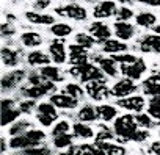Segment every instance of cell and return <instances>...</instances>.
<instances>
[{
  "label": "cell",
  "mask_w": 160,
  "mask_h": 155,
  "mask_svg": "<svg viewBox=\"0 0 160 155\" xmlns=\"http://www.w3.org/2000/svg\"><path fill=\"white\" fill-rule=\"evenodd\" d=\"M32 128H33V125H32L30 121L21 119V121H16V122L11 125V128H10V135H11V138H14V136H21V135L27 133V132L32 130Z\"/></svg>",
  "instance_id": "cell-29"
},
{
  "label": "cell",
  "mask_w": 160,
  "mask_h": 155,
  "mask_svg": "<svg viewBox=\"0 0 160 155\" xmlns=\"http://www.w3.org/2000/svg\"><path fill=\"white\" fill-rule=\"evenodd\" d=\"M58 155H69V152H61V153H58Z\"/></svg>",
  "instance_id": "cell-57"
},
{
  "label": "cell",
  "mask_w": 160,
  "mask_h": 155,
  "mask_svg": "<svg viewBox=\"0 0 160 155\" xmlns=\"http://www.w3.org/2000/svg\"><path fill=\"white\" fill-rule=\"evenodd\" d=\"M158 75H160V70H158Z\"/></svg>",
  "instance_id": "cell-59"
},
{
  "label": "cell",
  "mask_w": 160,
  "mask_h": 155,
  "mask_svg": "<svg viewBox=\"0 0 160 155\" xmlns=\"http://www.w3.org/2000/svg\"><path fill=\"white\" fill-rule=\"evenodd\" d=\"M50 60H52L50 55H47L46 52H41V50H32L27 56V61L30 66H42L44 67V64L47 66Z\"/></svg>",
  "instance_id": "cell-22"
},
{
  "label": "cell",
  "mask_w": 160,
  "mask_h": 155,
  "mask_svg": "<svg viewBox=\"0 0 160 155\" xmlns=\"http://www.w3.org/2000/svg\"><path fill=\"white\" fill-rule=\"evenodd\" d=\"M21 53L22 52H19V50H14V49H10V47H3L2 49V63L5 66L14 67L21 61V56H22Z\"/></svg>",
  "instance_id": "cell-20"
},
{
  "label": "cell",
  "mask_w": 160,
  "mask_h": 155,
  "mask_svg": "<svg viewBox=\"0 0 160 155\" xmlns=\"http://www.w3.org/2000/svg\"><path fill=\"white\" fill-rule=\"evenodd\" d=\"M49 53L53 63L63 64L66 61V50H64V41L63 39H53L49 46Z\"/></svg>",
  "instance_id": "cell-12"
},
{
  "label": "cell",
  "mask_w": 160,
  "mask_h": 155,
  "mask_svg": "<svg viewBox=\"0 0 160 155\" xmlns=\"http://www.w3.org/2000/svg\"><path fill=\"white\" fill-rule=\"evenodd\" d=\"M69 55H88L87 53V49L78 46V44H72L69 46Z\"/></svg>",
  "instance_id": "cell-48"
},
{
  "label": "cell",
  "mask_w": 160,
  "mask_h": 155,
  "mask_svg": "<svg viewBox=\"0 0 160 155\" xmlns=\"http://www.w3.org/2000/svg\"><path fill=\"white\" fill-rule=\"evenodd\" d=\"M148 138H149V132L144 130V128H140V130L135 133L133 141H135V143H143V141H146Z\"/></svg>",
  "instance_id": "cell-49"
},
{
  "label": "cell",
  "mask_w": 160,
  "mask_h": 155,
  "mask_svg": "<svg viewBox=\"0 0 160 155\" xmlns=\"http://www.w3.org/2000/svg\"><path fill=\"white\" fill-rule=\"evenodd\" d=\"M35 107H36L35 100H32V99H27V100L21 102V105H19V110H21V113L30 114V113H32V111L35 110Z\"/></svg>",
  "instance_id": "cell-46"
},
{
  "label": "cell",
  "mask_w": 160,
  "mask_h": 155,
  "mask_svg": "<svg viewBox=\"0 0 160 155\" xmlns=\"http://www.w3.org/2000/svg\"><path fill=\"white\" fill-rule=\"evenodd\" d=\"M0 31H2V38H10V36H13L16 33V28L11 24H2Z\"/></svg>",
  "instance_id": "cell-47"
},
{
  "label": "cell",
  "mask_w": 160,
  "mask_h": 155,
  "mask_svg": "<svg viewBox=\"0 0 160 155\" xmlns=\"http://www.w3.org/2000/svg\"><path fill=\"white\" fill-rule=\"evenodd\" d=\"M94 60L98 61V64H99V67L102 69V72L105 74V75H108V77H116L118 75V66H116V63L113 61V58L110 56V58H104V56H94Z\"/></svg>",
  "instance_id": "cell-19"
},
{
  "label": "cell",
  "mask_w": 160,
  "mask_h": 155,
  "mask_svg": "<svg viewBox=\"0 0 160 155\" xmlns=\"http://www.w3.org/2000/svg\"><path fill=\"white\" fill-rule=\"evenodd\" d=\"M69 74L77 77L80 82L83 83H91V82H102L105 83L107 79H105V74L102 72V69L96 64H85V66H80V67H71L69 69Z\"/></svg>",
  "instance_id": "cell-2"
},
{
  "label": "cell",
  "mask_w": 160,
  "mask_h": 155,
  "mask_svg": "<svg viewBox=\"0 0 160 155\" xmlns=\"http://www.w3.org/2000/svg\"><path fill=\"white\" fill-rule=\"evenodd\" d=\"M113 61L115 63H121V66H129V64H133L137 63V56L132 55V53H116V55H112Z\"/></svg>",
  "instance_id": "cell-36"
},
{
  "label": "cell",
  "mask_w": 160,
  "mask_h": 155,
  "mask_svg": "<svg viewBox=\"0 0 160 155\" xmlns=\"http://www.w3.org/2000/svg\"><path fill=\"white\" fill-rule=\"evenodd\" d=\"M50 31H52V35L57 36V39H61V38H66V36H69L72 33V27L64 24V22H58V24L52 25Z\"/></svg>",
  "instance_id": "cell-33"
},
{
  "label": "cell",
  "mask_w": 160,
  "mask_h": 155,
  "mask_svg": "<svg viewBox=\"0 0 160 155\" xmlns=\"http://www.w3.org/2000/svg\"><path fill=\"white\" fill-rule=\"evenodd\" d=\"M14 108V100L13 99H3L2 100V110H10Z\"/></svg>",
  "instance_id": "cell-51"
},
{
  "label": "cell",
  "mask_w": 160,
  "mask_h": 155,
  "mask_svg": "<svg viewBox=\"0 0 160 155\" xmlns=\"http://www.w3.org/2000/svg\"><path fill=\"white\" fill-rule=\"evenodd\" d=\"M53 146L58 149H64V147H72V135H61L53 138Z\"/></svg>",
  "instance_id": "cell-41"
},
{
  "label": "cell",
  "mask_w": 160,
  "mask_h": 155,
  "mask_svg": "<svg viewBox=\"0 0 160 155\" xmlns=\"http://www.w3.org/2000/svg\"><path fill=\"white\" fill-rule=\"evenodd\" d=\"M72 132H74V136L77 138H82V139H90L94 136V132L90 125L83 124V122H75L72 125Z\"/></svg>",
  "instance_id": "cell-28"
},
{
  "label": "cell",
  "mask_w": 160,
  "mask_h": 155,
  "mask_svg": "<svg viewBox=\"0 0 160 155\" xmlns=\"http://www.w3.org/2000/svg\"><path fill=\"white\" fill-rule=\"evenodd\" d=\"M49 5H50V0H36V2L33 3V8L41 11V10H46Z\"/></svg>",
  "instance_id": "cell-50"
},
{
  "label": "cell",
  "mask_w": 160,
  "mask_h": 155,
  "mask_svg": "<svg viewBox=\"0 0 160 155\" xmlns=\"http://www.w3.org/2000/svg\"><path fill=\"white\" fill-rule=\"evenodd\" d=\"M38 121L41 125L44 127H50L57 119H58V113H57V107L52 105L50 102H44L38 105V114H36Z\"/></svg>",
  "instance_id": "cell-4"
},
{
  "label": "cell",
  "mask_w": 160,
  "mask_h": 155,
  "mask_svg": "<svg viewBox=\"0 0 160 155\" xmlns=\"http://www.w3.org/2000/svg\"><path fill=\"white\" fill-rule=\"evenodd\" d=\"M52 105H55L57 108H61V110H72L77 107L78 100H75L74 97L68 96V94H53L50 96V100H49Z\"/></svg>",
  "instance_id": "cell-14"
},
{
  "label": "cell",
  "mask_w": 160,
  "mask_h": 155,
  "mask_svg": "<svg viewBox=\"0 0 160 155\" xmlns=\"http://www.w3.org/2000/svg\"><path fill=\"white\" fill-rule=\"evenodd\" d=\"M138 124L135 121V116L132 114H122L119 118H116L115 125H113V132L115 135H118V138L126 143V141H133L135 133L138 132Z\"/></svg>",
  "instance_id": "cell-1"
},
{
  "label": "cell",
  "mask_w": 160,
  "mask_h": 155,
  "mask_svg": "<svg viewBox=\"0 0 160 155\" xmlns=\"http://www.w3.org/2000/svg\"><path fill=\"white\" fill-rule=\"evenodd\" d=\"M121 3H130V0H121Z\"/></svg>",
  "instance_id": "cell-56"
},
{
  "label": "cell",
  "mask_w": 160,
  "mask_h": 155,
  "mask_svg": "<svg viewBox=\"0 0 160 155\" xmlns=\"http://www.w3.org/2000/svg\"><path fill=\"white\" fill-rule=\"evenodd\" d=\"M90 33H91V36L94 39H98V42L104 44L105 41L110 39V33L112 31H110L107 24H104V22H93L90 25Z\"/></svg>",
  "instance_id": "cell-13"
},
{
  "label": "cell",
  "mask_w": 160,
  "mask_h": 155,
  "mask_svg": "<svg viewBox=\"0 0 160 155\" xmlns=\"http://www.w3.org/2000/svg\"><path fill=\"white\" fill-rule=\"evenodd\" d=\"M69 128H71V125H69L68 121H58L53 125V128H52V135H53V138L61 136V135H68L69 133Z\"/></svg>",
  "instance_id": "cell-40"
},
{
  "label": "cell",
  "mask_w": 160,
  "mask_h": 155,
  "mask_svg": "<svg viewBox=\"0 0 160 155\" xmlns=\"http://www.w3.org/2000/svg\"><path fill=\"white\" fill-rule=\"evenodd\" d=\"M25 19L32 24L36 25H55V19L50 14H44V13H36V11H27L25 13Z\"/></svg>",
  "instance_id": "cell-17"
},
{
  "label": "cell",
  "mask_w": 160,
  "mask_h": 155,
  "mask_svg": "<svg viewBox=\"0 0 160 155\" xmlns=\"http://www.w3.org/2000/svg\"><path fill=\"white\" fill-rule=\"evenodd\" d=\"M85 2H96V0H85Z\"/></svg>",
  "instance_id": "cell-58"
},
{
  "label": "cell",
  "mask_w": 160,
  "mask_h": 155,
  "mask_svg": "<svg viewBox=\"0 0 160 155\" xmlns=\"http://www.w3.org/2000/svg\"><path fill=\"white\" fill-rule=\"evenodd\" d=\"M143 90H144V94L160 99V75L155 74V75H151L149 79H146L143 83Z\"/></svg>",
  "instance_id": "cell-16"
},
{
  "label": "cell",
  "mask_w": 160,
  "mask_h": 155,
  "mask_svg": "<svg viewBox=\"0 0 160 155\" xmlns=\"http://www.w3.org/2000/svg\"><path fill=\"white\" fill-rule=\"evenodd\" d=\"M24 79H25V70L24 69H16V70L3 75L2 77V93H7V91L16 88Z\"/></svg>",
  "instance_id": "cell-8"
},
{
  "label": "cell",
  "mask_w": 160,
  "mask_h": 155,
  "mask_svg": "<svg viewBox=\"0 0 160 155\" xmlns=\"http://www.w3.org/2000/svg\"><path fill=\"white\" fill-rule=\"evenodd\" d=\"M22 155H50V149L47 146H36L22 150Z\"/></svg>",
  "instance_id": "cell-43"
},
{
  "label": "cell",
  "mask_w": 160,
  "mask_h": 155,
  "mask_svg": "<svg viewBox=\"0 0 160 155\" xmlns=\"http://www.w3.org/2000/svg\"><path fill=\"white\" fill-rule=\"evenodd\" d=\"M87 94L93 99V100H105L108 96H112V90H108V86L102 82H91L87 83L85 86Z\"/></svg>",
  "instance_id": "cell-7"
},
{
  "label": "cell",
  "mask_w": 160,
  "mask_h": 155,
  "mask_svg": "<svg viewBox=\"0 0 160 155\" xmlns=\"http://www.w3.org/2000/svg\"><path fill=\"white\" fill-rule=\"evenodd\" d=\"M105 155H126V149L118 144H110V143H94Z\"/></svg>",
  "instance_id": "cell-31"
},
{
  "label": "cell",
  "mask_w": 160,
  "mask_h": 155,
  "mask_svg": "<svg viewBox=\"0 0 160 155\" xmlns=\"http://www.w3.org/2000/svg\"><path fill=\"white\" fill-rule=\"evenodd\" d=\"M102 50L104 53H112V55H116V53H121V52H126L127 50V46L118 39H108L102 44Z\"/></svg>",
  "instance_id": "cell-25"
},
{
  "label": "cell",
  "mask_w": 160,
  "mask_h": 155,
  "mask_svg": "<svg viewBox=\"0 0 160 155\" xmlns=\"http://www.w3.org/2000/svg\"><path fill=\"white\" fill-rule=\"evenodd\" d=\"M21 42H22V46L33 49V47H39L42 44V38H41V35H38L35 31H25L21 35Z\"/></svg>",
  "instance_id": "cell-24"
},
{
  "label": "cell",
  "mask_w": 160,
  "mask_h": 155,
  "mask_svg": "<svg viewBox=\"0 0 160 155\" xmlns=\"http://www.w3.org/2000/svg\"><path fill=\"white\" fill-rule=\"evenodd\" d=\"M151 150H152L155 155H160V141H155V143H152V146H151Z\"/></svg>",
  "instance_id": "cell-53"
},
{
  "label": "cell",
  "mask_w": 160,
  "mask_h": 155,
  "mask_svg": "<svg viewBox=\"0 0 160 155\" xmlns=\"http://www.w3.org/2000/svg\"><path fill=\"white\" fill-rule=\"evenodd\" d=\"M21 116L19 108H10V110H2V127H7L8 124H14L18 118Z\"/></svg>",
  "instance_id": "cell-34"
},
{
  "label": "cell",
  "mask_w": 160,
  "mask_h": 155,
  "mask_svg": "<svg viewBox=\"0 0 160 155\" xmlns=\"http://www.w3.org/2000/svg\"><path fill=\"white\" fill-rule=\"evenodd\" d=\"M96 42H98V41H96L91 35H87V33H78V35H75V44L85 47L87 50L91 49Z\"/></svg>",
  "instance_id": "cell-35"
},
{
  "label": "cell",
  "mask_w": 160,
  "mask_h": 155,
  "mask_svg": "<svg viewBox=\"0 0 160 155\" xmlns=\"http://www.w3.org/2000/svg\"><path fill=\"white\" fill-rule=\"evenodd\" d=\"M137 2L149 5V7H160V0H137Z\"/></svg>",
  "instance_id": "cell-52"
},
{
  "label": "cell",
  "mask_w": 160,
  "mask_h": 155,
  "mask_svg": "<svg viewBox=\"0 0 160 155\" xmlns=\"http://www.w3.org/2000/svg\"><path fill=\"white\" fill-rule=\"evenodd\" d=\"M116 17H118V22H127L129 19L133 17V11L130 8H126V7H121L116 13Z\"/></svg>",
  "instance_id": "cell-45"
},
{
  "label": "cell",
  "mask_w": 160,
  "mask_h": 155,
  "mask_svg": "<svg viewBox=\"0 0 160 155\" xmlns=\"http://www.w3.org/2000/svg\"><path fill=\"white\" fill-rule=\"evenodd\" d=\"M96 113H98V118L102 119L104 122H110L116 118V108L113 105H108V104H104V105H98L96 107Z\"/></svg>",
  "instance_id": "cell-23"
},
{
  "label": "cell",
  "mask_w": 160,
  "mask_h": 155,
  "mask_svg": "<svg viewBox=\"0 0 160 155\" xmlns=\"http://www.w3.org/2000/svg\"><path fill=\"white\" fill-rule=\"evenodd\" d=\"M140 50L143 53H160V36L158 35H148L140 41Z\"/></svg>",
  "instance_id": "cell-15"
},
{
  "label": "cell",
  "mask_w": 160,
  "mask_h": 155,
  "mask_svg": "<svg viewBox=\"0 0 160 155\" xmlns=\"http://www.w3.org/2000/svg\"><path fill=\"white\" fill-rule=\"evenodd\" d=\"M144 70H146V63L141 58H138L137 63H133V64L121 66V72L126 75V79H130L133 82L138 80V79H141V75L144 74Z\"/></svg>",
  "instance_id": "cell-10"
},
{
  "label": "cell",
  "mask_w": 160,
  "mask_h": 155,
  "mask_svg": "<svg viewBox=\"0 0 160 155\" xmlns=\"http://www.w3.org/2000/svg\"><path fill=\"white\" fill-rule=\"evenodd\" d=\"M135 121H137L138 127H141V128H144V130L155 125V122L152 121V118H151L149 114H146V113H138V114L135 116Z\"/></svg>",
  "instance_id": "cell-39"
},
{
  "label": "cell",
  "mask_w": 160,
  "mask_h": 155,
  "mask_svg": "<svg viewBox=\"0 0 160 155\" xmlns=\"http://www.w3.org/2000/svg\"><path fill=\"white\" fill-rule=\"evenodd\" d=\"M113 132L110 130V128H107V127H104V125H101V130H99V133L96 135V143H108L110 139H113Z\"/></svg>",
  "instance_id": "cell-42"
},
{
  "label": "cell",
  "mask_w": 160,
  "mask_h": 155,
  "mask_svg": "<svg viewBox=\"0 0 160 155\" xmlns=\"http://www.w3.org/2000/svg\"><path fill=\"white\" fill-rule=\"evenodd\" d=\"M55 13L63 17H69L72 21H85L87 19V10L77 3H68L61 8H55Z\"/></svg>",
  "instance_id": "cell-5"
},
{
  "label": "cell",
  "mask_w": 160,
  "mask_h": 155,
  "mask_svg": "<svg viewBox=\"0 0 160 155\" xmlns=\"http://www.w3.org/2000/svg\"><path fill=\"white\" fill-rule=\"evenodd\" d=\"M69 63L72 64V67H80L88 64V55H71L69 56Z\"/></svg>",
  "instance_id": "cell-44"
},
{
  "label": "cell",
  "mask_w": 160,
  "mask_h": 155,
  "mask_svg": "<svg viewBox=\"0 0 160 155\" xmlns=\"http://www.w3.org/2000/svg\"><path fill=\"white\" fill-rule=\"evenodd\" d=\"M137 91V85L133 83V80L130 79H121L119 82H116L112 88V96L118 97L119 99H126V97H130V94Z\"/></svg>",
  "instance_id": "cell-6"
},
{
  "label": "cell",
  "mask_w": 160,
  "mask_h": 155,
  "mask_svg": "<svg viewBox=\"0 0 160 155\" xmlns=\"http://www.w3.org/2000/svg\"><path fill=\"white\" fill-rule=\"evenodd\" d=\"M113 28H115V35L121 39V41H129V39H132L133 38V35H135V28H133V25H130L129 22H115V25H113Z\"/></svg>",
  "instance_id": "cell-18"
},
{
  "label": "cell",
  "mask_w": 160,
  "mask_h": 155,
  "mask_svg": "<svg viewBox=\"0 0 160 155\" xmlns=\"http://www.w3.org/2000/svg\"><path fill=\"white\" fill-rule=\"evenodd\" d=\"M148 114L157 121H160V99L158 97H152L149 100V105H148Z\"/></svg>",
  "instance_id": "cell-37"
},
{
  "label": "cell",
  "mask_w": 160,
  "mask_h": 155,
  "mask_svg": "<svg viewBox=\"0 0 160 155\" xmlns=\"http://www.w3.org/2000/svg\"><path fill=\"white\" fill-rule=\"evenodd\" d=\"M154 31H155V35L160 36V25H155V27H154Z\"/></svg>",
  "instance_id": "cell-55"
},
{
  "label": "cell",
  "mask_w": 160,
  "mask_h": 155,
  "mask_svg": "<svg viewBox=\"0 0 160 155\" xmlns=\"http://www.w3.org/2000/svg\"><path fill=\"white\" fill-rule=\"evenodd\" d=\"M64 94H68V96L74 97L75 100H78L80 97H83V88L80 85H77V83H69L64 88Z\"/></svg>",
  "instance_id": "cell-38"
},
{
  "label": "cell",
  "mask_w": 160,
  "mask_h": 155,
  "mask_svg": "<svg viewBox=\"0 0 160 155\" xmlns=\"http://www.w3.org/2000/svg\"><path fill=\"white\" fill-rule=\"evenodd\" d=\"M39 74L44 77L46 80H49V82H52V83L63 80L61 72H60V69H58L57 66H44V67H41Z\"/></svg>",
  "instance_id": "cell-27"
},
{
  "label": "cell",
  "mask_w": 160,
  "mask_h": 155,
  "mask_svg": "<svg viewBox=\"0 0 160 155\" xmlns=\"http://www.w3.org/2000/svg\"><path fill=\"white\" fill-rule=\"evenodd\" d=\"M135 21H137V24L140 25V27H146V28H149V27H154L155 25V22H157V16L155 14H152V13H140L138 16H135Z\"/></svg>",
  "instance_id": "cell-32"
},
{
  "label": "cell",
  "mask_w": 160,
  "mask_h": 155,
  "mask_svg": "<svg viewBox=\"0 0 160 155\" xmlns=\"http://www.w3.org/2000/svg\"><path fill=\"white\" fill-rule=\"evenodd\" d=\"M116 104H118V107H121L124 110H129V111H133V113H140L144 108L146 100L141 96H130V97H126V99H119Z\"/></svg>",
  "instance_id": "cell-11"
},
{
  "label": "cell",
  "mask_w": 160,
  "mask_h": 155,
  "mask_svg": "<svg viewBox=\"0 0 160 155\" xmlns=\"http://www.w3.org/2000/svg\"><path fill=\"white\" fill-rule=\"evenodd\" d=\"M7 152V141H5V138H2V153H5Z\"/></svg>",
  "instance_id": "cell-54"
},
{
  "label": "cell",
  "mask_w": 160,
  "mask_h": 155,
  "mask_svg": "<svg viewBox=\"0 0 160 155\" xmlns=\"http://www.w3.org/2000/svg\"><path fill=\"white\" fill-rule=\"evenodd\" d=\"M46 139V133L42 130H38V128H32L28 130L27 133L21 135V136H14L10 139V147L11 149H30V147H36V146H41L42 141Z\"/></svg>",
  "instance_id": "cell-3"
},
{
  "label": "cell",
  "mask_w": 160,
  "mask_h": 155,
  "mask_svg": "<svg viewBox=\"0 0 160 155\" xmlns=\"http://www.w3.org/2000/svg\"><path fill=\"white\" fill-rule=\"evenodd\" d=\"M118 13V8H116V3L112 2V0H102L99 2L94 10H93V14L96 19H107V17H112Z\"/></svg>",
  "instance_id": "cell-9"
},
{
  "label": "cell",
  "mask_w": 160,
  "mask_h": 155,
  "mask_svg": "<svg viewBox=\"0 0 160 155\" xmlns=\"http://www.w3.org/2000/svg\"><path fill=\"white\" fill-rule=\"evenodd\" d=\"M77 118L80 119V122H83V124L85 122H94L96 119H99L98 118V113H96V108L91 107V105H85V107L80 108Z\"/></svg>",
  "instance_id": "cell-30"
},
{
  "label": "cell",
  "mask_w": 160,
  "mask_h": 155,
  "mask_svg": "<svg viewBox=\"0 0 160 155\" xmlns=\"http://www.w3.org/2000/svg\"><path fill=\"white\" fill-rule=\"evenodd\" d=\"M69 155H105V153L98 146L80 144V146H72L69 149Z\"/></svg>",
  "instance_id": "cell-21"
},
{
  "label": "cell",
  "mask_w": 160,
  "mask_h": 155,
  "mask_svg": "<svg viewBox=\"0 0 160 155\" xmlns=\"http://www.w3.org/2000/svg\"><path fill=\"white\" fill-rule=\"evenodd\" d=\"M49 91L44 88V86H27V88H22L21 90V94L27 99H32V100H36V99H41L42 96H46Z\"/></svg>",
  "instance_id": "cell-26"
}]
</instances>
